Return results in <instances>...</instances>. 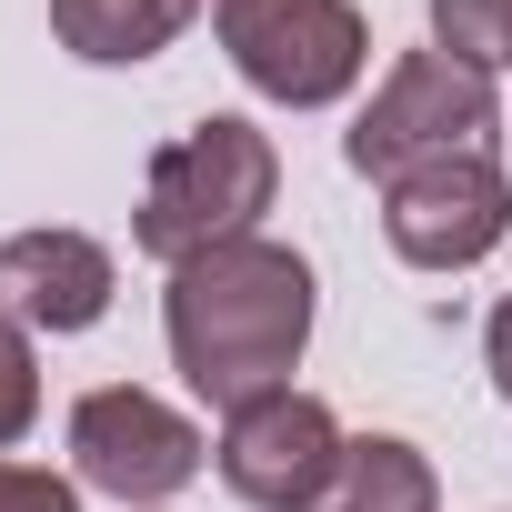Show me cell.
Instances as JSON below:
<instances>
[{
    "instance_id": "obj_4",
    "label": "cell",
    "mask_w": 512,
    "mask_h": 512,
    "mask_svg": "<svg viewBox=\"0 0 512 512\" xmlns=\"http://www.w3.org/2000/svg\"><path fill=\"white\" fill-rule=\"evenodd\" d=\"M442 151H492V71H472L452 51H402L392 81L372 91V111L342 131V161L362 181H392Z\"/></svg>"
},
{
    "instance_id": "obj_14",
    "label": "cell",
    "mask_w": 512,
    "mask_h": 512,
    "mask_svg": "<svg viewBox=\"0 0 512 512\" xmlns=\"http://www.w3.org/2000/svg\"><path fill=\"white\" fill-rule=\"evenodd\" d=\"M492 382L512 392V292H502V312H492Z\"/></svg>"
},
{
    "instance_id": "obj_6",
    "label": "cell",
    "mask_w": 512,
    "mask_h": 512,
    "mask_svg": "<svg viewBox=\"0 0 512 512\" xmlns=\"http://www.w3.org/2000/svg\"><path fill=\"white\" fill-rule=\"evenodd\" d=\"M342 422H332V402H312V392H262V402H241V412H221V482L251 502V512H312L332 482H342Z\"/></svg>"
},
{
    "instance_id": "obj_10",
    "label": "cell",
    "mask_w": 512,
    "mask_h": 512,
    "mask_svg": "<svg viewBox=\"0 0 512 512\" xmlns=\"http://www.w3.org/2000/svg\"><path fill=\"white\" fill-rule=\"evenodd\" d=\"M312 512H432V462L412 442H392V432H362L342 452V482Z\"/></svg>"
},
{
    "instance_id": "obj_7",
    "label": "cell",
    "mask_w": 512,
    "mask_h": 512,
    "mask_svg": "<svg viewBox=\"0 0 512 512\" xmlns=\"http://www.w3.org/2000/svg\"><path fill=\"white\" fill-rule=\"evenodd\" d=\"M71 462H81V482L111 492V502H161V492H181V482L201 472V432H191L161 392L111 382V392H91V402L71 412Z\"/></svg>"
},
{
    "instance_id": "obj_13",
    "label": "cell",
    "mask_w": 512,
    "mask_h": 512,
    "mask_svg": "<svg viewBox=\"0 0 512 512\" xmlns=\"http://www.w3.org/2000/svg\"><path fill=\"white\" fill-rule=\"evenodd\" d=\"M0 512H81V492L61 472H31V462H0Z\"/></svg>"
},
{
    "instance_id": "obj_11",
    "label": "cell",
    "mask_w": 512,
    "mask_h": 512,
    "mask_svg": "<svg viewBox=\"0 0 512 512\" xmlns=\"http://www.w3.org/2000/svg\"><path fill=\"white\" fill-rule=\"evenodd\" d=\"M432 51L472 61V71H512V0H432Z\"/></svg>"
},
{
    "instance_id": "obj_9",
    "label": "cell",
    "mask_w": 512,
    "mask_h": 512,
    "mask_svg": "<svg viewBox=\"0 0 512 512\" xmlns=\"http://www.w3.org/2000/svg\"><path fill=\"white\" fill-rule=\"evenodd\" d=\"M201 21V0H51V31L81 61H151Z\"/></svg>"
},
{
    "instance_id": "obj_5",
    "label": "cell",
    "mask_w": 512,
    "mask_h": 512,
    "mask_svg": "<svg viewBox=\"0 0 512 512\" xmlns=\"http://www.w3.org/2000/svg\"><path fill=\"white\" fill-rule=\"evenodd\" d=\"M382 231L402 262L422 272H472L482 251L512 231V181L492 151H442V161H412L382 181Z\"/></svg>"
},
{
    "instance_id": "obj_12",
    "label": "cell",
    "mask_w": 512,
    "mask_h": 512,
    "mask_svg": "<svg viewBox=\"0 0 512 512\" xmlns=\"http://www.w3.org/2000/svg\"><path fill=\"white\" fill-rule=\"evenodd\" d=\"M41 422V362H31V322H0V452Z\"/></svg>"
},
{
    "instance_id": "obj_1",
    "label": "cell",
    "mask_w": 512,
    "mask_h": 512,
    "mask_svg": "<svg viewBox=\"0 0 512 512\" xmlns=\"http://www.w3.org/2000/svg\"><path fill=\"white\" fill-rule=\"evenodd\" d=\"M171 362L201 402L241 412V402H262V392H292V362L312 342V262L292 241H221L201 251V262L171 272Z\"/></svg>"
},
{
    "instance_id": "obj_8",
    "label": "cell",
    "mask_w": 512,
    "mask_h": 512,
    "mask_svg": "<svg viewBox=\"0 0 512 512\" xmlns=\"http://www.w3.org/2000/svg\"><path fill=\"white\" fill-rule=\"evenodd\" d=\"M0 302L31 332H91L111 312V251L91 231H11L0 241Z\"/></svg>"
},
{
    "instance_id": "obj_3",
    "label": "cell",
    "mask_w": 512,
    "mask_h": 512,
    "mask_svg": "<svg viewBox=\"0 0 512 512\" xmlns=\"http://www.w3.org/2000/svg\"><path fill=\"white\" fill-rule=\"evenodd\" d=\"M211 21H221L231 71L262 101H292V111L342 101L372 61V31H362L352 0H211Z\"/></svg>"
},
{
    "instance_id": "obj_2",
    "label": "cell",
    "mask_w": 512,
    "mask_h": 512,
    "mask_svg": "<svg viewBox=\"0 0 512 512\" xmlns=\"http://www.w3.org/2000/svg\"><path fill=\"white\" fill-rule=\"evenodd\" d=\"M272 191H282L272 131H251V121L211 111V121H191V131L151 161L131 241L151 251V262L181 272V262H201V251H221V241H251V221L272 211Z\"/></svg>"
}]
</instances>
